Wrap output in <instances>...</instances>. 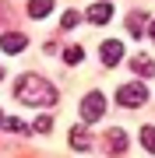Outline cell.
Segmentation results:
<instances>
[{
  "mask_svg": "<svg viewBox=\"0 0 155 158\" xmlns=\"http://www.w3.org/2000/svg\"><path fill=\"white\" fill-rule=\"evenodd\" d=\"M14 98L25 102V106L42 109V106H53V102H57V88H53L46 77H39V74H21V77L14 81Z\"/></svg>",
  "mask_w": 155,
  "mask_h": 158,
  "instance_id": "1",
  "label": "cell"
},
{
  "mask_svg": "<svg viewBox=\"0 0 155 158\" xmlns=\"http://www.w3.org/2000/svg\"><path fill=\"white\" fill-rule=\"evenodd\" d=\"M116 102H120V106H127V109H138V106H144V102H148V88H144L141 81H127V85L116 88Z\"/></svg>",
  "mask_w": 155,
  "mask_h": 158,
  "instance_id": "2",
  "label": "cell"
},
{
  "mask_svg": "<svg viewBox=\"0 0 155 158\" xmlns=\"http://www.w3.org/2000/svg\"><path fill=\"white\" fill-rule=\"evenodd\" d=\"M106 116V95L102 91H88L85 98H81V119L85 123H95V119Z\"/></svg>",
  "mask_w": 155,
  "mask_h": 158,
  "instance_id": "3",
  "label": "cell"
},
{
  "mask_svg": "<svg viewBox=\"0 0 155 158\" xmlns=\"http://www.w3.org/2000/svg\"><path fill=\"white\" fill-rule=\"evenodd\" d=\"M99 56H102V63H106V67H116V63L123 60V42H116V39L102 42V49H99Z\"/></svg>",
  "mask_w": 155,
  "mask_h": 158,
  "instance_id": "4",
  "label": "cell"
},
{
  "mask_svg": "<svg viewBox=\"0 0 155 158\" xmlns=\"http://www.w3.org/2000/svg\"><path fill=\"white\" fill-rule=\"evenodd\" d=\"M25 46H28V39H25L21 32H4L0 35V49L4 53H21Z\"/></svg>",
  "mask_w": 155,
  "mask_h": 158,
  "instance_id": "5",
  "label": "cell"
},
{
  "mask_svg": "<svg viewBox=\"0 0 155 158\" xmlns=\"http://www.w3.org/2000/svg\"><path fill=\"white\" fill-rule=\"evenodd\" d=\"M106 148H109V155H123L127 151V134L123 130H106Z\"/></svg>",
  "mask_w": 155,
  "mask_h": 158,
  "instance_id": "6",
  "label": "cell"
},
{
  "mask_svg": "<svg viewBox=\"0 0 155 158\" xmlns=\"http://www.w3.org/2000/svg\"><path fill=\"white\" fill-rule=\"evenodd\" d=\"M109 18H113V7H109L106 0H99V4L88 7V21H92V25H106Z\"/></svg>",
  "mask_w": 155,
  "mask_h": 158,
  "instance_id": "7",
  "label": "cell"
},
{
  "mask_svg": "<svg viewBox=\"0 0 155 158\" xmlns=\"http://www.w3.org/2000/svg\"><path fill=\"white\" fill-rule=\"evenodd\" d=\"M71 144H74L78 151H92V134H88V127H74L71 130Z\"/></svg>",
  "mask_w": 155,
  "mask_h": 158,
  "instance_id": "8",
  "label": "cell"
},
{
  "mask_svg": "<svg viewBox=\"0 0 155 158\" xmlns=\"http://www.w3.org/2000/svg\"><path fill=\"white\" fill-rule=\"evenodd\" d=\"M131 67L138 70L141 77H152V74H155V60H152V56H144V53H138V56H134V63H131Z\"/></svg>",
  "mask_w": 155,
  "mask_h": 158,
  "instance_id": "9",
  "label": "cell"
},
{
  "mask_svg": "<svg viewBox=\"0 0 155 158\" xmlns=\"http://www.w3.org/2000/svg\"><path fill=\"white\" fill-rule=\"evenodd\" d=\"M50 11H53V0H28V18H35V21L46 18Z\"/></svg>",
  "mask_w": 155,
  "mask_h": 158,
  "instance_id": "10",
  "label": "cell"
},
{
  "mask_svg": "<svg viewBox=\"0 0 155 158\" xmlns=\"http://www.w3.org/2000/svg\"><path fill=\"white\" fill-rule=\"evenodd\" d=\"M127 28H131V35L138 39L141 28H144V11H131V14H127Z\"/></svg>",
  "mask_w": 155,
  "mask_h": 158,
  "instance_id": "11",
  "label": "cell"
},
{
  "mask_svg": "<svg viewBox=\"0 0 155 158\" xmlns=\"http://www.w3.org/2000/svg\"><path fill=\"white\" fill-rule=\"evenodd\" d=\"M63 60L67 63H81L85 60V49H81V46H67V49H63Z\"/></svg>",
  "mask_w": 155,
  "mask_h": 158,
  "instance_id": "12",
  "label": "cell"
},
{
  "mask_svg": "<svg viewBox=\"0 0 155 158\" xmlns=\"http://www.w3.org/2000/svg\"><path fill=\"white\" fill-rule=\"evenodd\" d=\"M0 127H7L11 134H25V130H28V127L21 123V119H14V116H4V119H0Z\"/></svg>",
  "mask_w": 155,
  "mask_h": 158,
  "instance_id": "13",
  "label": "cell"
},
{
  "mask_svg": "<svg viewBox=\"0 0 155 158\" xmlns=\"http://www.w3.org/2000/svg\"><path fill=\"white\" fill-rule=\"evenodd\" d=\"M141 144L155 155V127H141Z\"/></svg>",
  "mask_w": 155,
  "mask_h": 158,
  "instance_id": "14",
  "label": "cell"
},
{
  "mask_svg": "<svg viewBox=\"0 0 155 158\" xmlns=\"http://www.w3.org/2000/svg\"><path fill=\"white\" fill-rule=\"evenodd\" d=\"M32 130H35V134H50V130H53V119H50V116H39V119L32 123Z\"/></svg>",
  "mask_w": 155,
  "mask_h": 158,
  "instance_id": "15",
  "label": "cell"
},
{
  "mask_svg": "<svg viewBox=\"0 0 155 158\" xmlns=\"http://www.w3.org/2000/svg\"><path fill=\"white\" fill-rule=\"evenodd\" d=\"M60 25H63V28H74V25H78V11H67L60 18Z\"/></svg>",
  "mask_w": 155,
  "mask_h": 158,
  "instance_id": "16",
  "label": "cell"
},
{
  "mask_svg": "<svg viewBox=\"0 0 155 158\" xmlns=\"http://www.w3.org/2000/svg\"><path fill=\"white\" fill-rule=\"evenodd\" d=\"M148 35H152V42H155V21H152V28H148Z\"/></svg>",
  "mask_w": 155,
  "mask_h": 158,
  "instance_id": "17",
  "label": "cell"
},
{
  "mask_svg": "<svg viewBox=\"0 0 155 158\" xmlns=\"http://www.w3.org/2000/svg\"><path fill=\"white\" fill-rule=\"evenodd\" d=\"M0 81H4V67H0Z\"/></svg>",
  "mask_w": 155,
  "mask_h": 158,
  "instance_id": "18",
  "label": "cell"
},
{
  "mask_svg": "<svg viewBox=\"0 0 155 158\" xmlns=\"http://www.w3.org/2000/svg\"><path fill=\"white\" fill-rule=\"evenodd\" d=\"M0 119H4V113H0Z\"/></svg>",
  "mask_w": 155,
  "mask_h": 158,
  "instance_id": "19",
  "label": "cell"
}]
</instances>
